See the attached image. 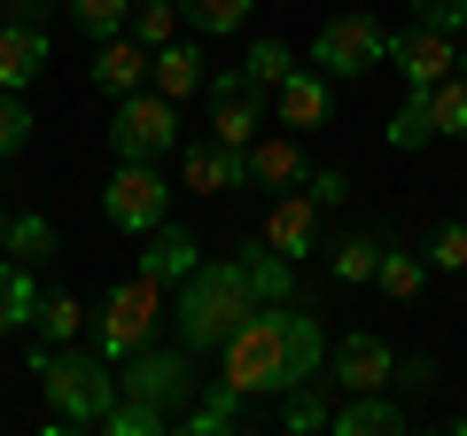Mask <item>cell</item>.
<instances>
[{
	"label": "cell",
	"mask_w": 467,
	"mask_h": 436,
	"mask_svg": "<svg viewBox=\"0 0 467 436\" xmlns=\"http://www.w3.org/2000/svg\"><path fill=\"white\" fill-rule=\"evenodd\" d=\"M242 70H250V78H257V86H265V94H273V86H281L288 70H296V55H288L281 39H257V47L242 55Z\"/></svg>",
	"instance_id": "d6a6232c"
},
{
	"label": "cell",
	"mask_w": 467,
	"mask_h": 436,
	"mask_svg": "<svg viewBox=\"0 0 467 436\" xmlns=\"http://www.w3.org/2000/svg\"><path fill=\"white\" fill-rule=\"evenodd\" d=\"M420 101H429V133L436 140H467V63L451 70V78L420 86Z\"/></svg>",
	"instance_id": "7402d4cb"
},
{
	"label": "cell",
	"mask_w": 467,
	"mask_h": 436,
	"mask_svg": "<svg viewBox=\"0 0 467 436\" xmlns=\"http://www.w3.org/2000/svg\"><path fill=\"white\" fill-rule=\"evenodd\" d=\"M374 265H382V234H343V242L327 250V273H335L343 288H367Z\"/></svg>",
	"instance_id": "cb8c5ba5"
},
{
	"label": "cell",
	"mask_w": 467,
	"mask_h": 436,
	"mask_svg": "<svg viewBox=\"0 0 467 436\" xmlns=\"http://www.w3.org/2000/svg\"><path fill=\"white\" fill-rule=\"evenodd\" d=\"M39 8H55V0H8V16H39Z\"/></svg>",
	"instance_id": "74e56055"
},
{
	"label": "cell",
	"mask_w": 467,
	"mask_h": 436,
	"mask_svg": "<svg viewBox=\"0 0 467 436\" xmlns=\"http://www.w3.org/2000/svg\"><path fill=\"white\" fill-rule=\"evenodd\" d=\"M0 24H8V0H0Z\"/></svg>",
	"instance_id": "ab89813d"
},
{
	"label": "cell",
	"mask_w": 467,
	"mask_h": 436,
	"mask_svg": "<svg viewBox=\"0 0 467 436\" xmlns=\"http://www.w3.org/2000/svg\"><path fill=\"white\" fill-rule=\"evenodd\" d=\"M63 8H70V24H78L94 47H101V39H117L125 24H133V0H63Z\"/></svg>",
	"instance_id": "484cf974"
},
{
	"label": "cell",
	"mask_w": 467,
	"mask_h": 436,
	"mask_svg": "<svg viewBox=\"0 0 467 436\" xmlns=\"http://www.w3.org/2000/svg\"><path fill=\"white\" fill-rule=\"evenodd\" d=\"M0 257H8V211H0Z\"/></svg>",
	"instance_id": "f35d334b"
},
{
	"label": "cell",
	"mask_w": 467,
	"mask_h": 436,
	"mask_svg": "<svg viewBox=\"0 0 467 436\" xmlns=\"http://www.w3.org/2000/svg\"><path fill=\"white\" fill-rule=\"evenodd\" d=\"M101 218H109L117 234H156L171 218V180L156 164H133V156H117L109 187H101Z\"/></svg>",
	"instance_id": "52a82bcc"
},
{
	"label": "cell",
	"mask_w": 467,
	"mask_h": 436,
	"mask_svg": "<svg viewBox=\"0 0 467 436\" xmlns=\"http://www.w3.org/2000/svg\"><path fill=\"white\" fill-rule=\"evenodd\" d=\"M460 218H467V202H460Z\"/></svg>",
	"instance_id": "60d3db41"
},
{
	"label": "cell",
	"mask_w": 467,
	"mask_h": 436,
	"mask_svg": "<svg viewBox=\"0 0 467 436\" xmlns=\"http://www.w3.org/2000/svg\"><path fill=\"white\" fill-rule=\"evenodd\" d=\"M32 327H47V343H70L86 327V304L70 296V288H39V312H32Z\"/></svg>",
	"instance_id": "4316f807"
},
{
	"label": "cell",
	"mask_w": 467,
	"mask_h": 436,
	"mask_svg": "<svg viewBox=\"0 0 467 436\" xmlns=\"http://www.w3.org/2000/svg\"><path fill=\"white\" fill-rule=\"evenodd\" d=\"M319 367H327V327L296 296L257 304L218 343V389L226 398H288L296 382H319Z\"/></svg>",
	"instance_id": "7a4b0ae2"
},
{
	"label": "cell",
	"mask_w": 467,
	"mask_h": 436,
	"mask_svg": "<svg viewBox=\"0 0 467 436\" xmlns=\"http://www.w3.org/2000/svg\"><path fill=\"white\" fill-rule=\"evenodd\" d=\"M273 296H296V257H281L265 234L234 242V257H202L195 273L171 296V319H180V351H218V343Z\"/></svg>",
	"instance_id": "6da1fadb"
},
{
	"label": "cell",
	"mask_w": 467,
	"mask_h": 436,
	"mask_svg": "<svg viewBox=\"0 0 467 436\" xmlns=\"http://www.w3.org/2000/svg\"><path fill=\"white\" fill-rule=\"evenodd\" d=\"M312 180V156H304L296 133H257L250 149H242V187L250 195H288V187Z\"/></svg>",
	"instance_id": "30bf717a"
},
{
	"label": "cell",
	"mask_w": 467,
	"mask_h": 436,
	"mask_svg": "<svg viewBox=\"0 0 467 436\" xmlns=\"http://www.w3.org/2000/svg\"><path fill=\"white\" fill-rule=\"evenodd\" d=\"M429 273H467V218H451V226H436L429 234Z\"/></svg>",
	"instance_id": "1f68e13d"
},
{
	"label": "cell",
	"mask_w": 467,
	"mask_h": 436,
	"mask_svg": "<svg viewBox=\"0 0 467 436\" xmlns=\"http://www.w3.org/2000/svg\"><path fill=\"white\" fill-rule=\"evenodd\" d=\"M32 312H39V281H32V265L0 257V336H8V327H32Z\"/></svg>",
	"instance_id": "603a6c76"
},
{
	"label": "cell",
	"mask_w": 467,
	"mask_h": 436,
	"mask_svg": "<svg viewBox=\"0 0 467 436\" xmlns=\"http://www.w3.org/2000/svg\"><path fill=\"white\" fill-rule=\"evenodd\" d=\"M32 374L47 389V436H70V429H101L125 389H117V367L101 351H63V343H39L32 351Z\"/></svg>",
	"instance_id": "3957f363"
},
{
	"label": "cell",
	"mask_w": 467,
	"mask_h": 436,
	"mask_svg": "<svg viewBox=\"0 0 467 436\" xmlns=\"http://www.w3.org/2000/svg\"><path fill=\"white\" fill-rule=\"evenodd\" d=\"M125 32H133L140 47L156 55V47H164L171 32H180V0H133V24H125Z\"/></svg>",
	"instance_id": "f546056e"
},
{
	"label": "cell",
	"mask_w": 467,
	"mask_h": 436,
	"mask_svg": "<svg viewBox=\"0 0 467 436\" xmlns=\"http://www.w3.org/2000/svg\"><path fill=\"white\" fill-rule=\"evenodd\" d=\"M117 389L180 420L187 398H195V351H180V343H171V351H164V343H149V351H133L125 367H117Z\"/></svg>",
	"instance_id": "ba28073f"
},
{
	"label": "cell",
	"mask_w": 467,
	"mask_h": 436,
	"mask_svg": "<svg viewBox=\"0 0 467 436\" xmlns=\"http://www.w3.org/2000/svg\"><path fill=\"white\" fill-rule=\"evenodd\" d=\"M24 140H32V101L0 86V156H16Z\"/></svg>",
	"instance_id": "836d02e7"
},
{
	"label": "cell",
	"mask_w": 467,
	"mask_h": 436,
	"mask_svg": "<svg viewBox=\"0 0 467 436\" xmlns=\"http://www.w3.org/2000/svg\"><path fill=\"white\" fill-rule=\"evenodd\" d=\"M327 413H335V405H327V382H296V389H288V405H281V429H327Z\"/></svg>",
	"instance_id": "4dcf8cb0"
},
{
	"label": "cell",
	"mask_w": 467,
	"mask_h": 436,
	"mask_svg": "<svg viewBox=\"0 0 467 436\" xmlns=\"http://www.w3.org/2000/svg\"><path fill=\"white\" fill-rule=\"evenodd\" d=\"M327 374H335V389H389L398 351L382 336H343V343H327Z\"/></svg>",
	"instance_id": "4fadbf2b"
},
{
	"label": "cell",
	"mask_w": 467,
	"mask_h": 436,
	"mask_svg": "<svg viewBox=\"0 0 467 436\" xmlns=\"http://www.w3.org/2000/svg\"><path fill=\"white\" fill-rule=\"evenodd\" d=\"M413 24H436V32L460 39L467 32V0H413Z\"/></svg>",
	"instance_id": "e575fe53"
},
{
	"label": "cell",
	"mask_w": 467,
	"mask_h": 436,
	"mask_svg": "<svg viewBox=\"0 0 467 436\" xmlns=\"http://www.w3.org/2000/svg\"><path fill=\"white\" fill-rule=\"evenodd\" d=\"M47 32H39L32 16H8L0 24V86H8V94H24V86L39 78V70H47Z\"/></svg>",
	"instance_id": "e0dca14e"
},
{
	"label": "cell",
	"mask_w": 467,
	"mask_h": 436,
	"mask_svg": "<svg viewBox=\"0 0 467 436\" xmlns=\"http://www.w3.org/2000/svg\"><path fill=\"white\" fill-rule=\"evenodd\" d=\"M94 94H109V101H125V94H140L149 86V47H140L133 32H117V39H101L94 47Z\"/></svg>",
	"instance_id": "2e32d148"
},
{
	"label": "cell",
	"mask_w": 467,
	"mask_h": 436,
	"mask_svg": "<svg viewBox=\"0 0 467 436\" xmlns=\"http://www.w3.org/2000/svg\"><path fill=\"white\" fill-rule=\"evenodd\" d=\"M389 63L405 70V86H436L460 70V39L436 24H405V32H389Z\"/></svg>",
	"instance_id": "8fae6325"
},
{
	"label": "cell",
	"mask_w": 467,
	"mask_h": 436,
	"mask_svg": "<svg viewBox=\"0 0 467 436\" xmlns=\"http://www.w3.org/2000/svg\"><path fill=\"white\" fill-rule=\"evenodd\" d=\"M327 429L335 436H398V429H413V413H405L389 389H343V405L327 413Z\"/></svg>",
	"instance_id": "9a60e30c"
},
{
	"label": "cell",
	"mask_w": 467,
	"mask_h": 436,
	"mask_svg": "<svg viewBox=\"0 0 467 436\" xmlns=\"http://www.w3.org/2000/svg\"><path fill=\"white\" fill-rule=\"evenodd\" d=\"M304 187H312V202H319V211H335V202L350 195V180H343V171H335V164H327V171H312V180H304Z\"/></svg>",
	"instance_id": "8d00e7d4"
},
{
	"label": "cell",
	"mask_w": 467,
	"mask_h": 436,
	"mask_svg": "<svg viewBox=\"0 0 467 436\" xmlns=\"http://www.w3.org/2000/svg\"><path fill=\"white\" fill-rule=\"evenodd\" d=\"M312 63L327 70V78H367V70H382L389 63L382 16H374V8H335V16L319 24V39H312Z\"/></svg>",
	"instance_id": "5b68a950"
},
{
	"label": "cell",
	"mask_w": 467,
	"mask_h": 436,
	"mask_svg": "<svg viewBox=\"0 0 467 436\" xmlns=\"http://www.w3.org/2000/svg\"><path fill=\"white\" fill-rule=\"evenodd\" d=\"M389 149H398V156H413V149H429V101H420V86H405V101H398V109H389Z\"/></svg>",
	"instance_id": "d4e9b609"
},
{
	"label": "cell",
	"mask_w": 467,
	"mask_h": 436,
	"mask_svg": "<svg viewBox=\"0 0 467 436\" xmlns=\"http://www.w3.org/2000/svg\"><path fill=\"white\" fill-rule=\"evenodd\" d=\"M202 78H211V63H202L195 39H164V47L149 55V86H156V94H171V101L202 94Z\"/></svg>",
	"instance_id": "ffe728a7"
},
{
	"label": "cell",
	"mask_w": 467,
	"mask_h": 436,
	"mask_svg": "<svg viewBox=\"0 0 467 436\" xmlns=\"http://www.w3.org/2000/svg\"><path fill=\"white\" fill-rule=\"evenodd\" d=\"M250 8H257V0H180V16L195 24V32H211V39L242 32V24H250Z\"/></svg>",
	"instance_id": "83f0119b"
},
{
	"label": "cell",
	"mask_w": 467,
	"mask_h": 436,
	"mask_svg": "<svg viewBox=\"0 0 467 436\" xmlns=\"http://www.w3.org/2000/svg\"><path fill=\"white\" fill-rule=\"evenodd\" d=\"M327 109H335V78H327L319 63L288 70V78L273 86V118H281L288 133H312V125H327Z\"/></svg>",
	"instance_id": "7c38bea8"
},
{
	"label": "cell",
	"mask_w": 467,
	"mask_h": 436,
	"mask_svg": "<svg viewBox=\"0 0 467 436\" xmlns=\"http://www.w3.org/2000/svg\"><path fill=\"white\" fill-rule=\"evenodd\" d=\"M156 327H164V281H149V273L133 265L109 296L94 304V312H86V336H94L86 351H101L109 367H125L133 351H149V343H156Z\"/></svg>",
	"instance_id": "277c9868"
},
{
	"label": "cell",
	"mask_w": 467,
	"mask_h": 436,
	"mask_svg": "<svg viewBox=\"0 0 467 436\" xmlns=\"http://www.w3.org/2000/svg\"><path fill=\"white\" fill-rule=\"evenodd\" d=\"M374 288H382L389 304H413L420 288H429V257L405 250V242H382V265H374Z\"/></svg>",
	"instance_id": "44dd1931"
},
{
	"label": "cell",
	"mask_w": 467,
	"mask_h": 436,
	"mask_svg": "<svg viewBox=\"0 0 467 436\" xmlns=\"http://www.w3.org/2000/svg\"><path fill=\"white\" fill-rule=\"evenodd\" d=\"M171 140H180V101H171V94L140 86V94L109 101V149H117V156L156 164V156H171Z\"/></svg>",
	"instance_id": "8992f818"
},
{
	"label": "cell",
	"mask_w": 467,
	"mask_h": 436,
	"mask_svg": "<svg viewBox=\"0 0 467 436\" xmlns=\"http://www.w3.org/2000/svg\"><path fill=\"white\" fill-rule=\"evenodd\" d=\"M202 265V250H195V234H187V226H156V234H140V273H149V281H164V288H180L187 273Z\"/></svg>",
	"instance_id": "d6986e66"
},
{
	"label": "cell",
	"mask_w": 467,
	"mask_h": 436,
	"mask_svg": "<svg viewBox=\"0 0 467 436\" xmlns=\"http://www.w3.org/2000/svg\"><path fill=\"white\" fill-rule=\"evenodd\" d=\"M429 382H436V358H429V351L398 358V374H389V389H429Z\"/></svg>",
	"instance_id": "d590c367"
},
{
	"label": "cell",
	"mask_w": 467,
	"mask_h": 436,
	"mask_svg": "<svg viewBox=\"0 0 467 436\" xmlns=\"http://www.w3.org/2000/svg\"><path fill=\"white\" fill-rule=\"evenodd\" d=\"M180 180H187V195H234L242 187V149H226V140H187Z\"/></svg>",
	"instance_id": "ac0fdd59"
},
{
	"label": "cell",
	"mask_w": 467,
	"mask_h": 436,
	"mask_svg": "<svg viewBox=\"0 0 467 436\" xmlns=\"http://www.w3.org/2000/svg\"><path fill=\"white\" fill-rule=\"evenodd\" d=\"M202 101H211V140H226V149H250L265 133V109H273V94L250 70H211L202 78Z\"/></svg>",
	"instance_id": "9c48e42d"
},
{
	"label": "cell",
	"mask_w": 467,
	"mask_h": 436,
	"mask_svg": "<svg viewBox=\"0 0 467 436\" xmlns=\"http://www.w3.org/2000/svg\"><path fill=\"white\" fill-rule=\"evenodd\" d=\"M8 257H16V265H39V257H55V226L39 211H16L8 218Z\"/></svg>",
	"instance_id": "f1b7e54d"
},
{
	"label": "cell",
	"mask_w": 467,
	"mask_h": 436,
	"mask_svg": "<svg viewBox=\"0 0 467 436\" xmlns=\"http://www.w3.org/2000/svg\"><path fill=\"white\" fill-rule=\"evenodd\" d=\"M265 242L281 257H312L319 250V202H312V187H288V195H273V211H265Z\"/></svg>",
	"instance_id": "5bb4252c"
}]
</instances>
